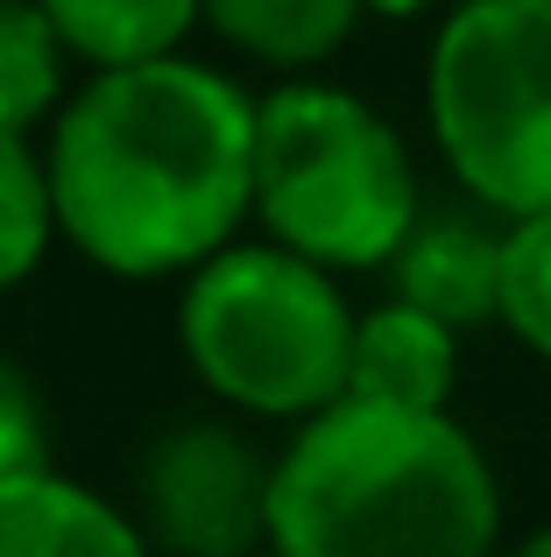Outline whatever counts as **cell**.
<instances>
[{
  "mask_svg": "<svg viewBox=\"0 0 551 557\" xmlns=\"http://www.w3.org/2000/svg\"><path fill=\"white\" fill-rule=\"evenodd\" d=\"M368 0H206V22L276 71H311L354 36Z\"/></svg>",
  "mask_w": 551,
  "mask_h": 557,
  "instance_id": "11",
  "label": "cell"
},
{
  "mask_svg": "<svg viewBox=\"0 0 551 557\" xmlns=\"http://www.w3.org/2000/svg\"><path fill=\"white\" fill-rule=\"evenodd\" d=\"M255 219L340 275L389 269L417 226L411 149L360 92L297 78L255 99Z\"/></svg>",
  "mask_w": 551,
  "mask_h": 557,
  "instance_id": "4",
  "label": "cell"
},
{
  "mask_svg": "<svg viewBox=\"0 0 551 557\" xmlns=\"http://www.w3.org/2000/svg\"><path fill=\"white\" fill-rule=\"evenodd\" d=\"M71 42L42 0H0V127H42L64 107Z\"/></svg>",
  "mask_w": 551,
  "mask_h": 557,
  "instance_id": "12",
  "label": "cell"
},
{
  "mask_svg": "<svg viewBox=\"0 0 551 557\" xmlns=\"http://www.w3.org/2000/svg\"><path fill=\"white\" fill-rule=\"evenodd\" d=\"M57 233L93 269L192 275L255 219V99L192 57L93 71L50 121Z\"/></svg>",
  "mask_w": 551,
  "mask_h": 557,
  "instance_id": "1",
  "label": "cell"
},
{
  "mask_svg": "<svg viewBox=\"0 0 551 557\" xmlns=\"http://www.w3.org/2000/svg\"><path fill=\"white\" fill-rule=\"evenodd\" d=\"M149 536L127 508L42 466L0 473V557H135Z\"/></svg>",
  "mask_w": 551,
  "mask_h": 557,
  "instance_id": "8",
  "label": "cell"
},
{
  "mask_svg": "<svg viewBox=\"0 0 551 557\" xmlns=\"http://www.w3.org/2000/svg\"><path fill=\"white\" fill-rule=\"evenodd\" d=\"M502 487L453 409L332 395L276 451L269 544L283 557H481Z\"/></svg>",
  "mask_w": 551,
  "mask_h": 557,
  "instance_id": "2",
  "label": "cell"
},
{
  "mask_svg": "<svg viewBox=\"0 0 551 557\" xmlns=\"http://www.w3.org/2000/svg\"><path fill=\"white\" fill-rule=\"evenodd\" d=\"M50 240H57L50 163L28 149L22 127H0V297L42 269Z\"/></svg>",
  "mask_w": 551,
  "mask_h": 557,
  "instance_id": "13",
  "label": "cell"
},
{
  "mask_svg": "<svg viewBox=\"0 0 551 557\" xmlns=\"http://www.w3.org/2000/svg\"><path fill=\"white\" fill-rule=\"evenodd\" d=\"M375 14H417V8H431V0H368Z\"/></svg>",
  "mask_w": 551,
  "mask_h": 557,
  "instance_id": "16",
  "label": "cell"
},
{
  "mask_svg": "<svg viewBox=\"0 0 551 557\" xmlns=\"http://www.w3.org/2000/svg\"><path fill=\"white\" fill-rule=\"evenodd\" d=\"M340 269L283 240H226L184 275L177 346L220 403L248 417H311L346 395L354 325Z\"/></svg>",
  "mask_w": 551,
  "mask_h": 557,
  "instance_id": "3",
  "label": "cell"
},
{
  "mask_svg": "<svg viewBox=\"0 0 551 557\" xmlns=\"http://www.w3.org/2000/svg\"><path fill=\"white\" fill-rule=\"evenodd\" d=\"M50 22L64 28L71 57L93 71L113 64H149V57L184 50L198 22H206V0H42Z\"/></svg>",
  "mask_w": 551,
  "mask_h": 557,
  "instance_id": "10",
  "label": "cell"
},
{
  "mask_svg": "<svg viewBox=\"0 0 551 557\" xmlns=\"http://www.w3.org/2000/svg\"><path fill=\"white\" fill-rule=\"evenodd\" d=\"M445 170L481 212L551 205V0H453L425 64Z\"/></svg>",
  "mask_w": 551,
  "mask_h": 557,
  "instance_id": "5",
  "label": "cell"
},
{
  "mask_svg": "<svg viewBox=\"0 0 551 557\" xmlns=\"http://www.w3.org/2000/svg\"><path fill=\"white\" fill-rule=\"evenodd\" d=\"M389 283L460 332L488 325L502 318V226L474 212H417V226L389 255Z\"/></svg>",
  "mask_w": 551,
  "mask_h": 557,
  "instance_id": "7",
  "label": "cell"
},
{
  "mask_svg": "<svg viewBox=\"0 0 551 557\" xmlns=\"http://www.w3.org/2000/svg\"><path fill=\"white\" fill-rule=\"evenodd\" d=\"M50 459V417H42V395L22 368L0 360V473H22V466Z\"/></svg>",
  "mask_w": 551,
  "mask_h": 557,
  "instance_id": "15",
  "label": "cell"
},
{
  "mask_svg": "<svg viewBox=\"0 0 551 557\" xmlns=\"http://www.w3.org/2000/svg\"><path fill=\"white\" fill-rule=\"evenodd\" d=\"M524 550H530V557H551V530H538V536H530Z\"/></svg>",
  "mask_w": 551,
  "mask_h": 557,
  "instance_id": "17",
  "label": "cell"
},
{
  "mask_svg": "<svg viewBox=\"0 0 551 557\" xmlns=\"http://www.w3.org/2000/svg\"><path fill=\"white\" fill-rule=\"evenodd\" d=\"M276 459L226 423H170L142 451V536L184 557H241L269 544Z\"/></svg>",
  "mask_w": 551,
  "mask_h": 557,
  "instance_id": "6",
  "label": "cell"
},
{
  "mask_svg": "<svg viewBox=\"0 0 551 557\" xmlns=\"http://www.w3.org/2000/svg\"><path fill=\"white\" fill-rule=\"evenodd\" d=\"M460 381V325L411 297L375 304L354 325V368H346V395H382V403H417L445 409Z\"/></svg>",
  "mask_w": 551,
  "mask_h": 557,
  "instance_id": "9",
  "label": "cell"
},
{
  "mask_svg": "<svg viewBox=\"0 0 551 557\" xmlns=\"http://www.w3.org/2000/svg\"><path fill=\"white\" fill-rule=\"evenodd\" d=\"M502 332L551 360V205L502 226Z\"/></svg>",
  "mask_w": 551,
  "mask_h": 557,
  "instance_id": "14",
  "label": "cell"
}]
</instances>
